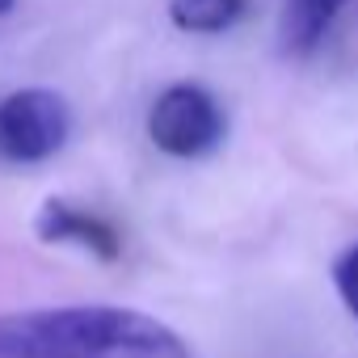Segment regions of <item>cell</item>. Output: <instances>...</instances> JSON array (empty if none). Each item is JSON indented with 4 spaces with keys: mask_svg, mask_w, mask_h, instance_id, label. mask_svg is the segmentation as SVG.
I'll use <instances>...</instances> for the list:
<instances>
[{
    "mask_svg": "<svg viewBox=\"0 0 358 358\" xmlns=\"http://www.w3.org/2000/svg\"><path fill=\"white\" fill-rule=\"evenodd\" d=\"M34 232L43 245H76L101 262H118L122 253V236L110 220L93 215V211H80L76 203L68 199H47L38 220H34Z\"/></svg>",
    "mask_w": 358,
    "mask_h": 358,
    "instance_id": "277c9868",
    "label": "cell"
},
{
    "mask_svg": "<svg viewBox=\"0 0 358 358\" xmlns=\"http://www.w3.org/2000/svg\"><path fill=\"white\" fill-rule=\"evenodd\" d=\"M0 358H194L164 320L114 308H38L0 316Z\"/></svg>",
    "mask_w": 358,
    "mask_h": 358,
    "instance_id": "6da1fadb",
    "label": "cell"
},
{
    "mask_svg": "<svg viewBox=\"0 0 358 358\" xmlns=\"http://www.w3.org/2000/svg\"><path fill=\"white\" fill-rule=\"evenodd\" d=\"M249 13V0H169V22L186 34H224Z\"/></svg>",
    "mask_w": 358,
    "mask_h": 358,
    "instance_id": "5b68a950",
    "label": "cell"
},
{
    "mask_svg": "<svg viewBox=\"0 0 358 358\" xmlns=\"http://www.w3.org/2000/svg\"><path fill=\"white\" fill-rule=\"evenodd\" d=\"M224 127V110L203 85H169L148 110V139L177 160H194L220 148Z\"/></svg>",
    "mask_w": 358,
    "mask_h": 358,
    "instance_id": "7a4b0ae2",
    "label": "cell"
},
{
    "mask_svg": "<svg viewBox=\"0 0 358 358\" xmlns=\"http://www.w3.org/2000/svg\"><path fill=\"white\" fill-rule=\"evenodd\" d=\"M13 5H17V0H0V17H5V13H13Z\"/></svg>",
    "mask_w": 358,
    "mask_h": 358,
    "instance_id": "ba28073f",
    "label": "cell"
},
{
    "mask_svg": "<svg viewBox=\"0 0 358 358\" xmlns=\"http://www.w3.org/2000/svg\"><path fill=\"white\" fill-rule=\"evenodd\" d=\"M303 5H312V9H320V13H329V17H337V9L345 5V0H303Z\"/></svg>",
    "mask_w": 358,
    "mask_h": 358,
    "instance_id": "52a82bcc",
    "label": "cell"
},
{
    "mask_svg": "<svg viewBox=\"0 0 358 358\" xmlns=\"http://www.w3.org/2000/svg\"><path fill=\"white\" fill-rule=\"evenodd\" d=\"M333 287H337L345 312L358 320V245L345 249V253L337 257V266H333Z\"/></svg>",
    "mask_w": 358,
    "mask_h": 358,
    "instance_id": "8992f818",
    "label": "cell"
},
{
    "mask_svg": "<svg viewBox=\"0 0 358 358\" xmlns=\"http://www.w3.org/2000/svg\"><path fill=\"white\" fill-rule=\"evenodd\" d=\"M72 135V110L55 89H17L0 101V156L13 164L51 160Z\"/></svg>",
    "mask_w": 358,
    "mask_h": 358,
    "instance_id": "3957f363",
    "label": "cell"
}]
</instances>
